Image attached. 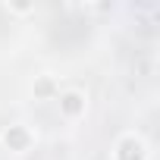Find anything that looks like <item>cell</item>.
<instances>
[{
	"label": "cell",
	"instance_id": "1",
	"mask_svg": "<svg viewBox=\"0 0 160 160\" xmlns=\"http://www.w3.org/2000/svg\"><path fill=\"white\" fill-rule=\"evenodd\" d=\"M148 151H144V141L138 135H126L119 144H116V160H144Z\"/></svg>",
	"mask_w": 160,
	"mask_h": 160
},
{
	"label": "cell",
	"instance_id": "2",
	"mask_svg": "<svg viewBox=\"0 0 160 160\" xmlns=\"http://www.w3.org/2000/svg\"><path fill=\"white\" fill-rule=\"evenodd\" d=\"M78 101H82V98H78V94H66V98H63V110H66V113H75L78 107H82V104H78Z\"/></svg>",
	"mask_w": 160,
	"mask_h": 160
}]
</instances>
